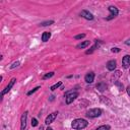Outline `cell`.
Returning <instances> with one entry per match:
<instances>
[{"instance_id":"cell-14","label":"cell","mask_w":130,"mask_h":130,"mask_svg":"<svg viewBox=\"0 0 130 130\" xmlns=\"http://www.w3.org/2000/svg\"><path fill=\"white\" fill-rule=\"evenodd\" d=\"M96 88H98L100 91H104V90L107 88V85H106V83H104V82H100V83L96 84Z\"/></svg>"},{"instance_id":"cell-13","label":"cell","mask_w":130,"mask_h":130,"mask_svg":"<svg viewBox=\"0 0 130 130\" xmlns=\"http://www.w3.org/2000/svg\"><path fill=\"white\" fill-rule=\"evenodd\" d=\"M89 44H90L89 41H84V42L78 44V45L76 46V48H77V49H83V48H86L87 46H89Z\"/></svg>"},{"instance_id":"cell-5","label":"cell","mask_w":130,"mask_h":130,"mask_svg":"<svg viewBox=\"0 0 130 130\" xmlns=\"http://www.w3.org/2000/svg\"><path fill=\"white\" fill-rule=\"evenodd\" d=\"M15 81H16V79H15V78H12V79H11V80L9 81L8 85H7V86H6L5 88H4V90H2V92H1V96H3V95H4L5 93H7V92H8V91H9V90L11 89V87H12V86L14 85Z\"/></svg>"},{"instance_id":"cell-23","label":"cell","mask_w":130,"mask_h":130,"mask_svg":"<svg viewBox=\"0 0 130 130\" xmlns=\"http://www.w3.org/2000/svg\"><path fill=\"white\" fill-rule=\"evenodd\" d=\"M85 37V34H81V35H77V36H75L74 38L76 39V40H78V39H82V38H84Z\"/></svg>"},{"instance_id":"cell-3","label":"cell","mask_w":130,"mask_h":130,"mask_svg":"<svg viewBox=\"0 0 130 130\" xmlns=\"http://www.w3.org/2000/svg\"><path fill=\"white\" fill-rule=\"evenodd\" d=\"M102 114V110L101 109H90L89 111H87L86 116L88 118H96L99 116H101Z\"/></svg>"},{"instance_id":"cell-19","label":"cell","mask_w":130,"mask_h":130,"mask_svg":"<svg viewBox=\"0 0 130 130\" xmlns=\"http://www.w3.org/2000/svg\"><path fill=\"white\" fill-rule=\"evenodd\" d=\"M120 75H121V72H120V71H116V72H114V75H113L112 78H114V80H115V79L118 78Z\"/></svg>"},{"instance_id":"cell-16","label":"cell","mask_w":130,"mask_h":130,"mask_svg":"<svg viewBox=\"0 0 130 130\" xmlns=\"http://www.w3.org/2000/svg\"><path fill=\"white\" fill-rule=\"evenodd\" d=\"M53 23H54V21H53V20H49V21L42 22V23H41V25H42V26H47V25H51V24H53Z\"/></svg>"},{"instance_id":"cell-21","label":"cell","mask_w":130,"mask_h":130,"mask_svg":"<svg viewBox=\"0 0 130 130\" xmlns=\"http://www.w3.org/2000/svg\"><path fill=\"white\" fill-rule=\"evenodd\" d=\"M19 64H20V63H19V61H16V62H14V63H13V64H12L11 66H10V68H11V69H13V68L17 67V66H18Z\"/></svg>"},{"instance_id":"cell-15","label":"cell","mask_w":130,"mask_h":130,"mask_svg":"<svg viewBox=\"0 0 130 130\" xmlns=\"http://www.w3.org/2000/svg\"><path fill=\"white\" fill-rule=\"evenodd\" d=\"M61 85H62V82H61V81H59V82L55 83L54 85H52V86L50 87V89H51V90H55L56 88H58V87H59V86H61Z\"/></svg>"},{"instance_id":"cell-25","label":"cell","mask_w":130,"mask_h":130,"mask_svg":"<svg viewBox=\"0 0 130 130\" xmlns=\"http://www.w3.org/2000/svg\"><path fill=\"white\" fill-rule=\"evenodd\" d=\"M112 52L118 53V52H120V49H119V48H113V49H112Z\"/></svg>"},{"instance_id":"cell-27","label":"cell","mask_w":130,"mask_h":130,"mask_svg":"<svg viewBox=\"0 0 130 130\" xmlns=\"http://www.w3.org/2000/svg\"><path fill=\"white\" fill-rule=\"evenodd\" d=\"M126 45H128V46H130V39L126 41Z\"/></svg>"},{"instance_id":"cell-2","label":"cell","mask_w":130,"mask_h":130,"mask_svg":"<svg viewBox=\"0 0 130 130\" xmlns=\"http://www.w3.org/2000/svg\"><path fill=\"white\" fill-rule=\"evenodd\" d=\"M65 96H66V104L69 105V104H71L78 96V92L73 91V90L67 91V92H65Z\"/></svg>"},{"instance_id":"cell-28","label":"cell","mask_w":130,"mask_h":130,"mask_svg":"<svg viewBox=\"0 0 130 130\" xmlns=\"http://www.w3.org/2000/svg\"><path fill=\"white\" fill-rule=\"evenodd\" d=\"M47 130H53V129H52V128H50V127H48V128H47Z\"/></svg>"},{"instance_id":"cell-18","label":"cell","mask_w":130,"mask_h":130,"mask_svg":"<svg viewBox=\"0 0 130 130\" xmlns=\"http://www.w3.org/2000/svg\"><path fill=\"white\" fill-rule=\"evenodd\" d=\"M53 75H54V72H49V73H47L46 75H44V76H43V79H48V78H51Z\"/></svg>"},{"instance_id":"cell-7","label":"cell","mask_w":130,"mask_h":130,"mask_svg":"<svg viewBox=\"0 0 130 130\" xmlns=\"http://www.w3.org/2000/svg\"><path fill=\"white\" fill-rule=\"evenodd\" d=\"M80 16H82L83 18H85L87 20H92L93 19V15L87 10H81L80 11Z\"/></svg>"},{"instance_id":"cell-22","label":"cell","mask_w":130,"mask_h":130,"mask_svg":"<svg viewBox=\"0 0 130 130\" xmlns=\"http://www.w3.org/2000/svg\"><path fill=\"white\" fill-rule=\"evenodd\" d=\"M39 88H40V86H37V87H36V88H34L32 90H30V91H28V92H27V95H30L31 93H34L35 91H37V90H38Z\"/></svg>"},{"instance_id":"cell-17","label":"cell","mask_w":130,"mask_h":130,"mask_svg":"<svg viewBox=\"0 0 130 130\" xmlns=\"http://www.w3.org/2000/svg\"><path fill=\"white\" fill-rule=\"evenodd\" d=\"M96 130H110V126L109 125H103V126H100Z\"/></svg>"},{"instance_id":"cell-8","label":"cell","mask_w":130,"mask_h":130,"mask_svg":"<svg viewBox=\"0 0 130 130\" xmlns=\"http://www.w3.org/2000/svg\"><path fill=\"white\" fill-rule=\"evenodd\" d=\"M57 115H58V112H54V113H52V114H49V116L46 118V120H45V123L47 124V125H49V124H51L54 120H55V118L57 117Z\"/></svg>"},{"instance_id":"cell-6","label":"cell","mask_w":130,"mask_h":130,"mask_svg":"<svg viewBox=\"0 0 130 130\" xmlns=\"http://www.w3.org/2000/svg\"><path fill=\"white\" fill-rule=\"evenodd\" d=\"M26 118H27V112H24L20 119V130H24L26 127Z\"/></svg>"},{"instance_id":"cell-9","label":"cell","mask_w":130,"mask_h":130,"mask_svg":"<svg viewBox=\"0 0 130 130\" xmlns=\"http://www.w3.org/2000/svg\"><path fill=\"white\" fill-rule=\"evenodd\" d=\"M122 65H123V68L127 69L129 66H130V55H125L122 59Z\"/></svg>"},{"instance_id":"cell-24","label":"cell","mask_w":130,"mask_h":130,"mask_svg":"<svg viewBox=\"0 0 130 130\" xmlns=\"http://www.w3.org/2000/svg\"><path fill=\"white\" fill-rule=\"evenodd\" d=\"M115 83H116V85L119 86V89H120V90H123V84H121V83L118 82V81H115Z\"/></svg>"},{"instance_id":"cell-20","label":"cell","mask_w":130,"mask_h":130,"mask_svg":"<svg viewBox=\"0 0 130 130\" xmlns=\"http://www.w3.org/2000/svg\"><path fill=\"white\" fill-rule=\"evenodd\" d=\"M37 125H38L37 119H36V118H32V119H31V126H32V127H36Z\"/></svg>"},{"instance_id":"cell-1","label":"cell","mask_w":130,"mask_h":130,"mask_svg":"<svg viewBox=\"0 0 130 130\" xmlns=\"http://www.w3.org/2000/svg\"><path fill=\"white\" fill-rule=\"evenodd\" d=\"M71 126H72L73 129L80 130V129H83L87 126V121L84 120V119H75V120L72 121Z\"/></svg>"},{"instance_id":"cell-12","label":"cell","mask_w":130,"mask_h":130,"mask_svg":"<svg viewBox=\"0 0 130 130\" xmlns=\"http://www.w3.org/2000/svg\"><path fill=\"white\" fill-rule=\"evenodd\" d=\"M50 38H51V32H49V31H45V32H43V35H42V41H43V42H47V41H49Z\"/></svg>"},{"instance_id":"cell-11","label":"cell","mask_w":130,"mask_h":130,"mask_svg":"<svg viewBox=\"0 0 130 130\" xmlns=\"http://www.w3.org/2000/svg\"><path fill=\"white\" fill-rule=\"evenodd\" d=\"M116 61L115 60H110L108 63H107V68H108V70H110V71H113V70H115V68H116Z\"/></svg>"},{"instance_id":"cell-4","label":"cell","mask_w":130,"mask_h":130,"mask_svg":"<svg viewBox=\"0 0 130 130\" xmlns=\"http://www.w3.org/2000/svg\"><path fill=\"white\" fill-rule=\"evenodd\" d=\"M109 11H110V15L106 18L107 20H111L112 18H114V17H116L117 15H118V13H119V11H118V9L115 7V6H109Z\"/></svg>"},{"instance_id":"cell-26","label":"cell","mask_w":130,"mask_h":130,"mask_svg":"<svg viewBox=\"0 0 130 130\" xmlns=\"http://www.w3.org/2000/svg\"><path fill=\"white\" fill-rule=\"evenodd\" d=\"M127 92H128V94L130 95V85H129V86L127 87Z\"/></svg>"},{"instance_id":"cell-10","label":"cell","mask_w":130,"mask_h":130,"mask_svg":"<svg viewBox=\"0 0 130 130\" xmlns=\"http://www.w3.org/2000/svg\"><path fill=\"white\" fill-rule=\"evenodd\" d=\"M93 79H94V73L93 72H88L84 77V80L86 83H91L93 81Z\"/></svg>"}]
</instances>
